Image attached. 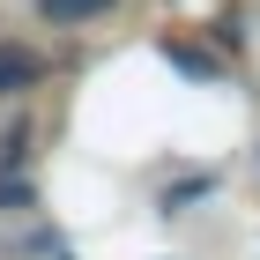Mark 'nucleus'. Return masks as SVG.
Instances as JSON below:
<instances>
[{"label":"nucleus","mask_w":260,"mask_h":260,"mask_svg":"<svg viewBox=\"0 0 260 260\" xmlns=\"http://www.w3.org/2000/svg\"><path fill=\"white\" fill-rule=\"evenodd\" d=\"M38 75H45V60L30 52V45L0 38V97H22V89H38Z\"/></svg>","instance_id":"nucleus-1"},{"label":"nucleus","mask_w":260,"mask_h":260,"mask_svg":"<svg viewBox=\"0 0 260 260\" xmlns=\"http://www.w3.org/2000/svg\"><path fill=\"white\" fill-rule=\"evenodd\" d=\"M45 8V22H89V15H104L112 0H38Z\"/></svg>","instance_id":"nucleus-2"},{"label":"nucleus","mask_w":260,"mask_h":260,"mask_svg":"<svg viewBox=\"0 0 260 260\" xmlns=\"http://www.w3.org/2000/svg\"><path fill=\"white\" fill-rule=\"evenodd\" d=\"M22 149H30V119L0 126V171H15V164H22Z\"/></svg>","instance_id":"nucleus-3"}]
</instances>
